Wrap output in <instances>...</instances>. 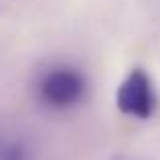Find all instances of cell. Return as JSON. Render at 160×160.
<instances>
[{
	"mask_svg": "<svg viewBox=\"0 0 160 160\" xmlns=\"http://www.w3.org/2000/svg\"><path fill=\"white\" fill-rule=\"evenodd\" d=\"M118 109L136 120H148L156 109V91L152 79L142 67H136L120 83L116 91Z\"/></svg>",
	"mask_w": 160,
	"mask_h": 160,
	"instance_id": "cell-2",
	"label": "cell"
},
{
	"mask_svg": "<svg viewBox=\"0 0 160 160\" xmlns=\"http://www.w3.org/2000/svg\"><path fill=\"white\" fill-rule=\"evenodd\" d=\"M87 81L81 71L73 67H55L39 81V95L49 108L67 109L85 98Z\"/></svg>",
	"mask_w": 160,
	"mask_h": 160,
	"instance_id": "cell-1",
	"label": "cell"
}]
</instances>
